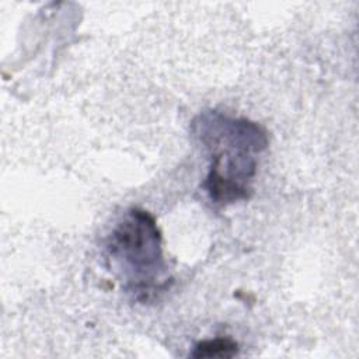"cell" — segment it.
Returning <instances> with one entry per match:
<instances>
[{"instance_id":"cell-1","label":"cell","mask_w":359,"mask_h":359,"mask_svg":"<svg viewBox=\"0 0 359 359\" xmlns=\"http://www.w3.org/2000/svg\"><path fill=\"white\" fill-rule=\"evenodd\" d=\"M192 133L210 151V167L203 182L212 202L229 205L247 201L257 171L255 154L265 150L268 136L262 126L245 118H229L217 111L199 114Z\"/></svg>"},{"instance_id":"cell-2","label":"cell","mask_w":359,"mask_h":359,"mask_svg":"<svg viewBox=\"0 0 359 359\" xmlns=\"http://www.w3.org/2000/svg\"><path fill=\"white\" fill-rule=\"evenodd\" d=\"M107 255L125 280V289L137 299L149 300L171 282L167 278L161 233L147 210L132 208L126 212L108 236Z\"/></svg>"},{"instance_id":"cell-3","label":"cell","mask_w":359,"mask_h":359,"mask_svg":"<svg viewBox=\"0 0 359 359\" xmlns=\"http://www.w3.org/2000/svg\"><path fill=\"white\" fill-rule=\"evenodd\" d=\"M238 353V344L227 337L199 341L192 352V358H233Z\"/></svg>"}]
</instances>
